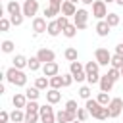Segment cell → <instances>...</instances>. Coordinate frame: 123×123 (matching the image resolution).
<instances>
[{
  "mask_svg": "<svg viewBox=\"0 0 123 123\" xmlns=\"http://www.w3.org/2000/svg\"><path fill=\"white\" fill-rule=\"evenodd\" d=\"M85 108L88 110V113H90L92 117H96V119H100V121H104V119L110 117V110H108V106H102L98 100L88 98L86 104H85Z\"/></svg>",
  "mask_w": 123,
  "mask_h": 123,
  "instance_id": "1",
  "label": "cell"
},
{
  "mask_svg": "<svg viewBox=\"0 0 123 123\" xmlns=\"http://www.w3.org/2000/svg\"><path fill=\"white\" fill-rule=\"evenodd\" d=\"M6 73V81L10 83V85H13V86H25L27 85V75L21 71V69H17V67H10V69H6L4 71Z\"/></svg>",
  "mask_w": 123,
  "mask_h": 123,
  "instance_id": "2",
  "label": "cell"
},
{
  "mask_svg": "<svg viewBox=\"0 0 123 123\" xmlns=\"http://www.w3.org/2000/svg\"><path fill=\"white\" fill-rule=\"evenodd\" d=\"M69 71H71V75H73V79L77 83H81V81L86 79V71H85V65L81 62H71L69 63Z\"/></svg>",
  "mask_w": 123,
  "mask_h": 123,
  "instance_id": "3",
  "label": "cell"
},
{
  "mask_svg": "<svg viewBox=\"0 0 123 123\" xmlns=\"http://www.w3.org/2000/svg\"><path fill=\"white\" fill-rule=\"evenodd\" d=\"M38 113H40V123H56V121H58V119H56V113H54V110H52V104L40 106Z\"/></svg>",
  "mask_w": 123,
  "mask_h": 123,
  "instance_id": "4",
  "label": "cell"
},
{
  "mask_svg": "<svg viewBox=\"0 0 123 123\" xmlns=\"http://www.w3.org/2000/svg\"><path fill=\"white\" fill-rule=\"evenodd\" d=\"M92 15L96 19H106V15H108V4L104 0H96L92 4Z\"/></svg>",
  "mask_w": 123,
  "mask_h": 123,
  "instance_id": "5",
  "label": "cell"
},
{
  "mask_svg": "<svg viewBox=\"0 0 123 123\" xmlns=\"http://www.w3.org/2000/svg\"><path fill=\"white\" fill-rule=\"evenodd\" d=\"M73 23L77 25L79 31L86 29V23H88V12H86V10H77V13L73 15Z\"/></svg>",
  "mask_w": 123,
  "mask_h": 123,
  "instance_id": "6",
  "label": "cell"
},
{
  "mask_svg": "<svg viewBox=\"0 0 123 123\" xmlns=\"http://www.w3.org/2000/svg\"><path fill=\"white\" fill-rule=\"evenodd\" d=\"M94 58H96V62L100 65H110V62H111V54H110L108 48H96Z\"/></svg>",
  "mask_w": 123,
  "mask_h": 123,
  "instance_id": "7",
  "label": "cell"
},
{
  "mask_svg": "<svg viewBox=\"0 0 123 123\" xmlns=\"http://www.w3.org/2000/svg\"><path fill=\"white\" fill-rule=\"evenodd\" d=\"M108 110H110V117H119L121 111H123V100L121 98H111V102L108 104Z\"/></svg>",
  "mask_w": 123,
  "mask_h": 123,
  "instance_id": "8",
  "label": "cell"
},
{
  "mask_svg": "<svg viewBox=\"0 0 123 123\" xmlns=\"http://www.w3.org/2000/svg\"><path fill=\"white\" fill-rule=\"evenodd\" d=\"M37 12H38V2L37 0H25L23 2V15L25 17H33V15H37Z\"/></svg>",
  "mask_w": 123,
  "mask_h": 123,
  "instance_id": "9",
  "label": "cell"
},
{
  "mask_svg": "<svg viewBox=\"0 0 123 123\" xmlns=\"http://www.w3.org/2000/svg\"><path fill=\"white\" fill-rule=\"evenodd\" d=\"M37 58H38L42 63H48V62H54V60H56V52L50 50V48H40V50L37 52Z\"/></svg>",
  "mask_w": 123,
  "mask_h": 123,
  "instance_id": "10",
  "label": "cell"
},
{
  "mask_svg": "<svg viewBox=\"0 0 123 123\" xmlns=\"http://www.w3.org/2000/svg\"><path fill=\"white\" fill-rule=\"evenodd\" d=\"M33 31H35V35H40V33H44V31H48V23H46V19L44 17H33Z\"/></svg>",
  "mask_w": 123,
  "mask_h": 123,
  "instance_id": "11",
  "label": "cell"
},
{
  "mask_svg": "<svg viewBox=\"0 0 123 123\" xmlns=\"http://www.w3.org/2000/svg\"><path fill=\"white\" fill-rule=\"evenodd\" d=\"M58 71H60V65H58L56 62L42 63V75H46V77H54V75H58Z\"/></svg>",
  "mask_w": 123,
  "mask_h": 123,
  "instance_id": "12",
  "label": "cell"
},
{
  "mask_svg": "<svg viewBox=\"0 0 123 123\" xmlns=\"http://www.w3.org/2000/svg\"><path fill=\"white\" fill-rule=\"evenodd\" d=\"M56 119H58V123H71L73 119H77V115L75 113H69L67 110H60L56 113Z\"/></svg>",
  "mask_w": 123,
  "mask_h": 123,
  "instance_id": "13",
  "label": "cell"
},
{
  "mask_svg": "<svg viewBox=\"0 0 123 123\" xmlns=\"http://www.w3.org/2000/svg\"><path fill=\"white\" fill-rule=\"evenodd\" d=\"M113 83H115V81H113V79H110V77H108V73H106V75H102V77H100V83H98V85H100V90H102V92H110V90L113 88Z\"/></svg>",
  "mask_w": 123,
  "mask_h": 123,
  "instance_id": "14",
  "label": "cell"
},
{
  "mask_svg": "<svg viewBox=\"0 0 123 123\" xmlns=\"http://www.w3.org/2000/svg\"><path fill=\"white\" fill-rule=\"evenodd\" d=\"M110 31H111V27L108 25L106 19H100V21L96 23V33H98V37H108Z\"/></svg>",
  "mask_w": 123,
  "mask_h": 123,
  "instance_id": "15",
  "label": "cell"
},
{
  "mask_svg": "<svg viewBox=\"0 0 123 123\" xmlns=\"http://www.w3.org/2000/svg\"><path fill=\"white\" fill-rule=\"evenodd\" d=\"M6 10H8L10 15H19V13H23V6H19V2H15V0H10L8 6H6Z\"/></svg>",
  "mask_w": 123,
  "mask_h": 123,
  "instance_id": "16",
  "label": "cell"
},
{
  "mask_svg": "<svg viewBox=\"0 0 123 123\" xmlns=\"http://www.w3.org/2000/svg\"><path fill=\"white\" fill-rule=\"evenodd\" d=\"M62 100V92L58 90V88H50L48 92H46V102L48 104H58Z\"/></svg>",
  "mask_w": 123,
  "mask_h": 123,
  "instance_id": "17",
  "label": "cell"
},
{
  "mask_svg": "<svg viewBox=\"0 0 123 123\" xmlns=\"http://www.w3.org/2000/svg\"><path fill=\"white\" fill-rule=\"evenodd\" d=\"M75 13H77L75 4L69 2V0H63V4H62V15H75Z\"/></svg>",
  "mask_w": 123,
  "mask_h": 123,
  "instance_id": "18",
  "label": "cell"
},
{
  "mask_svg": "<svg viewBox=\"0 0 123 123\" xmlns=\"http://www.w3.org/2000/svg\"><path fill=\"white\" fill-rule=\"evenodd\" d=\"M27 102H29V98H27L25 94H21V92H17V94L12 98V104H13L15 108H19V110H21V108H25V106H27Z\"/></svg>",
  "mask_w": 123,
  "mask_h": 123,
  "instance_id": "19",
  "label": "cell"
},
{
  "mask_svg": "<svg viewBox=\"0 0 123 123\" xmlns=\"http://www.w3.org/2000/svg\"><path fill=\"white\" fill-rule=\"evenodd\" d=\"M27 63H29V60H27L25 56H21V54H17V56L13 58V67H17V69L27 67Z\"/></svg>",
  "mask_w": 123,
  "mask_h": 123,
  "instance_id": "20",
  "label": "cell"
},
{
  "mask_svg": "<svg viewBox=\"0 0 123 123\" xmlns=\"http://www.w3.org/2000/svg\"><path fill=\"white\" fill-rule=\"evenodd\" d=\"M35 86L38 88V90H44L46 86H50V79L44 75V77H37L35 79Z\"/></svg>",
  "mask_w": 123,
  "mask_h": 123,
  "instance_id": "21",
  "label": "cell"
},
{
  "mask_svg": "<svg viewBox=\"0 0 123 123\" xmlns=\"http://www.w3.org/2000/svg\"><path fill=\"white\" fill-rule=\"evenodd\" d=\"M10 119H12L13 123H21V121H25V113H23L19 108H15V110L10 113Z\"/></svg>",
  "mask_w": 123,
  "mask_h": 123,
  "instance_id": "22",
  "label": "cell"
},
{
  "mask_svg": "<svg viewBox=\"0 0 123 123\" xmlns=\"http://www.w3.org/2000/svg\"><path fill=\"white\" fill-rule=\"evenodd\" d=\"M50 37H58L60 33H62V29H60V25H58V21H50L48 23V31H46Z\"/></svg>",
  "mask_w": 123,
  "mask_h": 123,
  "instance_id": "23",
  "label": "cell"
},
{
  "mask_svg": "<svg viewBox=\"0 0 123 123\" xmlns=\"http://www.w3.org/2000/svg\"><path fill=\"white\" fill-rule=\"evenodd\" d=\"M77 31H79V29H77V25H75V23H69V25L63 29V35H65L67 38H73V37L77 35Z\"/></svg>",
  "mask_w": 123,
  "mask_h": 123,
  "instance_id": "24",
  "label": "cell"
},
{
  "mask_svg": "<svg viewBox=\"0 0 123 123\" xmlns=\"http://www.w3.org/2000/svg\"><path fill=\"white\" fill-rule=\"evenodd\" d=\"M98 69H100V63H98L96 60L85 63V71H86V73H98Z\"/></svg>",
  "mask_w": 123,
  "mask_h": 123,
  "instance_id": "25",
  "label": "cell"
},
{
  "mask_svg": "<svg viewBox=\"0 0 123 123\" xmlns=\"http://www.w3.org/2000/svg\"><path fill=\"white\" fill-rule=\"evenodd\" d=\"M25 121L27 123H37V121H40V113L38 111H25Z\"/></svg>",
  "mask_w": 123,
  "mask_h": 123,
  "instance_id": "26",
  "label": "cell"
},
{
  "mask_svg": "<svg viewBox=\"0 0 123 123\" xmlns=\"http://www.w3.org/2000/svg\"><path fill=\"white\" fill-rule=\"evenodd\" d=\"M110 65H111V67L121 69V67H123V56H121V54H113V56H111V62H110Z\"/></svg>",
  "mask_w": 123,
  "mask_h": 123,
  "instance_id": "27",
  "label": "cell"
},
{
  "mask_svg": "<svg viewBox=\"0 0 123 123\" xmlns=\"http://www.w3.org/2000/svg\"><path fill=\"white\" fill-rule=\"evenodd\" d=\"M63 56L67 62H77V48H65Z\"/></svg>",
  "mask_w": 123,
  "mask_h": 123,
  "instance_id": "28",
  "label": "cell"
},
{
  "mask_svg": "<svg viewBox=\"0 0 123 123\" xmlns=\"http://www.w3.org/2000/svg\"><path fill=\"white\" fill-rule=\"evenodd\" d=\"M25 96H27L29 100H37V98L40 96V90H38L37 86H31V88H27V90H25Z\"/></svg>",
  "mask_w": 123,
  "mask_h": 123,
  "instance_id": "29",
  "label": "cell"
},
{
  "mask_svg": "<svg viewBox=\"0 0 123 123\" xmlns=\"http://www.w3.org/2000/svg\"><path fill=\"white\" fill-rule=\"evenodd\" d=\"M106 21H108V25H110V27H115V25H119V15L111 12V13H108V15H106Z\"/></svg>",
  "mask_w": 123,
  "mask_h": 123,
  "instance_id": "30",
  "label": "cell"
},
{
  "mask_svg": "<svg viewBox=\"0 0 123 123\" xmlns=\"http://www.w3.org/2000/svg\"><path fill=\"white\" fill-rule=\"evenodd\" d=\"M40 63H42V62H40V60H38V58L35 56V58H29V63H27V67H29L31 71H38Z\"/></svg>",
  "mask_w": 123,
  "mask_h": 123,
  "instance_id": "31",
  "label": "cell"
},
{
  "mask_svg": "<svg viewBox=\"0 0 123 123\" xmlns=\"http://www.w3.org/2000/svg\"><path fill=\"white\" fill-rule=\"evenodd\" d=\"M63 86V83H62V77L60 75H54V77H50V88H62Z\"/></svg>",
  "mask_w": 123,
  "mask_h": 123,
  "instance_id": "32",
  "label": "cell"
},
{
  "mask_svg": "<svg viewBox=\"0 0 123 123\" xmlns=\"http://www.w3.org/2000/svg\"><path fill=\"white\" fill-rule=\"evenodd\" d=\"M96 100H98L102 106H108V104L111 102V98H110V92H102V90H100V94L96 96Z\"/></svg>",
  "mask_w": 123,
  "mask_h": 123,
  "instance_id": "33",
  "label": "cell"
},
{
  "mask_svg": "<svg viewBox=\"0 0 123 123\" xmlns=\"http://www.w3.org/2000/svg\"><path fill=\"white\" fill-rule=\"evenodd\" d=\"M0 46H2V52H4V54H10V52H13V46H15V44H13L12 40H4Z\"/></svg>",
  "mask_w": 123,
  "mask_h": 123,
  "instance_id": "34",
  "label": "cell"
},
{
  "mask_svg": "<svg viewBox=\"0 0 123 123\" xmlns=\"http://www.w3.org/2000/svg\"><path fill=\"white\" fill-rule=\"evenodd\" d=\"M65 110H67L69 113H75V115H77V110H79V108H77V102H75V100H67V102H65Z\"/></svg>",
  "mask_w": 123,
  "mask_h": 123,
  "instance_id": "35",
  "label": "cell"
},
{
  "mask_svg": "<svg viewBox=\"0 0 123 123\" xmlns=\"http://www.w3.org/2000/svg\"><path fill=\"white\" fill-rule=\"evenodd\" d=\"M88 115H90V113H88V110H86V108H79V110H77V119H79V121H83V123H85Z\"/></svg>",
  "mask_w": 123,
  "mask_h": 123,
  "instance_id": "36",
  "label": "cell"
},
{
  "mask_svg": "<svg viewBox=\"0 0 123 123\" xmlns=\"http://www.w3.org/2000/svg\"><path fill=\"white\" fill-rule=\"evenodd\" d=\"M108 77L113 79V81H117V79L121 77V71H119L117 67H110V69H108Z\"/></svg>",
  "mask_w": 123,
  "mask_h": 123,
  "instance_id": "37",
  "label": "cell"
},
{
  "mask_svg": "<svg viewBox=\"0 0 123 123\" xmlns=\"http://www.w3.org/2000/svg\"><path fill=\"white\" fill-rule=\"evenodd\" d=\"M100 77H102V75H98V73H86V81H88V85H96V83H100Z\"/></svg>",
  "mask_w": 123,
  "mask_h": 123,
  "instance_id": "38",
  "label": "cell"
},
{
  "mask_svg": "<svg viewBox=\"0 0 123 123\" xmlns=\"http://www.w3.org/2000/svg\"><path fill=\"white\" fill-rule=\"evenodd\" d=\"M38 110H40V106L37 104V100H29L25 106V111H38Z\"/></svg>",
  "mask_w": 123,
  "mask_h": 123,
  "instance_id": "39",
  "label": "cell"
},
{
  "mask_svg": "<svg viewBox=\"0 0 123 123\" xmlns=\"http://www.w3.org/2000/svg\"><path fill=\"white\" fill-rule=\"evenodd\" d=\"M60 13V10H56V8H52V6H48L46 10H44V15H46V19H52L54 15H58Z\"/></svg>",
  "mask_w": 123,
  "mask_h": 123,
  "instance_id": "40",
  "label": "cell"
},
{
  "mask_svg": "<svg viewBox=\"0 0 123 123\" xmlns=\"http://www.w3.org/2000/svg\"><path fill=\"white\" fill-rule=\"evenodd\" d=\"M56 21H58V25H60V29H62V33H63V29H65V27L69 25V19H67V15H60V17H58Z\"/></svg>",
  "mask_w": 123,
  "mask_h": 123,
  "instance_id": "41",
  "label": "cell"
},
{
  "mask_svg": "<svg viewBox=\"0 0 123 123\" xmlns=\"http://www.w3.org/2000/svg\"><path fill=\"white\" fill-rule=\"evenodd\" d=\"M23 13H19V15H10V19H12V25H15V27H19L21 23H23Z\"/></svg>",
  "mask_w": 123,
  "mask_h": 123,
  "instance_id": "42",
  "label": "cell"
},
{
  "mask_svg": "<svg viewBox=\"0 0 123 123\" xmlns=\"http://www.w3.org/2000/svg\"><path fill=\"white\" fill-rule=\"evenodd\" d=\"M10 25H12V19H8V17H0V31H8Z\"/></svg>",
  "mask_w": 123,
  "mask_h": 123,
  "instance_id": "43",
  "label": "cell"
},
{
  "mask_svg": "<svg viewBox=\"0 0 123 123\" xmlns=\"http://www.w3.org/2000/svg\"><path fill=\"white\" fill-rule=\"evenodd\" d=\"M79 96L85 98V100H88V98H90V88H88V86H81V88H79Z\"/></svg>",
  "mask_w": 123,
  "mask_h": 123,
  "instance_id": "44",
  "label": "cell"
},
{
  "mask_svg": "<svg viewBox=\"0 0 123 123\" xmlns=\"http://www.w3.org/2000/svg\"><path fill=\"white\" fill-rule=\"evenodd\" d=\"M73 81H75V79H73V75H71V73H67V75H62V83H63V86H69Z\"/></svg>",
  "mask_w": 123,
  "mask_h": 123,
  "instance_id": "45",
  "label": "cell"
},
{
  "mask_svg": "<svg viewBox=\"0 0 123 123\" xmlns=\"http://www.w3.org/2000/svg\"><path fill=\"white\" fill-rule=\"evenodd\" d=\"M8 121H10V113L6 110H2L0 111V123H8Z\"/></svg>",
  "mask_w": 123,
  "mask_h": 123,
  "instance_id": "46",
  "label": "cell"
},
{
  "mask_svg": "<svg viewBox=\"0 0 123 123\" xmlns=\"http://www.w3.org/2000/svg\"><path fill=\"white\" fill-rule=\"evenodd\" d=\"M48 2H50L48 6H52V8H56V10H60V12H62V4H63L62 0H48Z\"/></svg>",
  "mask_w": 123,
  "mask_h": 123,
  "instance_id": "47",
  "label": "cell"
},
{
  "mask_svg": "<svg viewBox=\"0 0 123 123\" xmlns=\"http://www.w3.org/2000/svg\"><path fill=\"white\" fill-rule=\"evenodd\" d=\"M115 54H121V56H123V42L115 46Z\"/></svg>",
  "mask_w": 123,
  "mask_h": 123,
  "instance_id": "48",
  "label": "cell"
},
{
  "mask_svg": "<svg viewBox=\"0 0 123 123\" xmlns=\"http://www.w3.org/2000/svg\"><path fill=\"white\" fill-rule=\"evenodd\" d=\"M81 2H83V4H86V6H92L96 0H81Z\"/></svg>",
  "mask_w": 123,
  "mask_h": 123,
  "instance_id": "49",
  "label": "cell"
},
{
  "mask_svg": "<svg viewBox=\"0 0 123 123\" xmlns=\"http://www.w3.org/2000/svg\"><path fill=\"white\" fill-rule=\"evenodd\" d=\"M115 2H117V4H119V6L123 8V0H115Z\"/></svg>",
  "mask_w": 123,
  "mask_h": 123,
  "instance_id": "50",
  "label": "cell"
},
{
  "mask_svg": "<svg viewBox=\"0 0 123 123\" xmlns=\"http://www.w3.org/2000/svg\"><path fill=\"white\" fill-rule=\"evenodd\" d=\"M71 123H83V121H79V119H73V121H71Z\"/></svg>",
  "mask_w": 123,
  "mask_h": 123,
  "instance_id": "51",
  "label": "cell"
},
{
  "mask_svg": "<svg viewBox=\"0 0 123 123\" xmlns=\"http://www.w3.org/2000/svg\"><path fill=\"white\" fill-rule=\"evenodd\" d=\"M104 2H106V4H110V2H115V0H104Z\"/></svg>",
  "mask_w": 123,
  "mask_h": 123,
  "instance_id": "52",
  "label": "cell"
},
{
  "mask_svg": "<svg viewBox=\"0 0 123 123\" xmlns=\"http://www.w3.org/2000/svg\"><path fill=\"white\" fill-rule=\"evenodd\" d=\"M69 2H73V4H77V2H81V0H69Z\"/></svg>",
  "mask_w": 123,
  "mask_h": 123,
  "instance_id": "53",
  "label": "cell"
},
{
  "mask_svg": "<svg viewBox=\"0 0 123 123\" xmlns=\"http://www.w3.org/2000/svg\"><path fill=\"white\" fill-rule=\"evenodd\" d=\"M119 71H121V77H123V67H121V69H119Z\"/></svg>",
  "mask_w": 123,
  "mask_h": 123,
  "instance_id": "54",
  "label": "cell"
},
{
  "mask_svg": "<svg viewBox=\"0 0 123 123\" xmlns=\"http://www.w3.org/2000/svg\"><path fill=\"white\" fill-rule=\"evenodd\" d=\"M21 123H27V121H21Z\"/></svg>",
  "mask_w": 123,
  "mask_h": 123,
  "instance_id": "55",
  "label": "cell"
},
{
  "mask_svg": "<svg viewBox=\"0 0 123 123\" xmlns=\"http://www.w3.org/2000/svg\"><path fill=\"white\" fill-rule=\"evenodd\" d=\"M62 2H63V0H62Z\"/></svg>",
  "mask_w": 123,
  "mask_h": 123,
  "instance_id": "56",
  "label": "cell"
}]
</instances>
